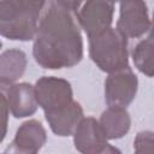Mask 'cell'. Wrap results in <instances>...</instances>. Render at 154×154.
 I'll return each mask as SVG.
<instances>
[{"label": "cell", "mask_w": 154, "mask_h": 154, "mask_svg": "<svg viewBox=\"0 0 154 154\" xmlns=\"http://www.w3.org/2000/svg\"><path fill=\"white\" fill-rule=\"evenodd\" d=\"M47 141V132L42 123L29 119L19 125L13 141L2 154H37Z\"/></svg>", "instance_id": "8"}, {"label": "cell", "mask_w": 154, "mask_h": 154, "mask_svg": "<svg viewBox=\"0 0 154 154\" xmlns=\"http://www.w3.org/2000/svg\"><path fill=\"white\" fill-rule=\"evenodd\" d=\"M6 96L10 113L17 119L32 116L38 107L34 85L30 83L22 82L7 87Z\"/></svg>", "instance_id": "10"}, {"label": "cell", "mask_w": 154, "mask_h": 154, "mask_svg": "<svg viewBox=\"0 0 154 154\" xmlns=\"http://www.w3.org/2000/svg\"><path fill=\"white\" fill-rule=\"evenodd\" d=\"M37 105L46 112H52L70 105L73 101V91L69 81L55 76H42L35 85Z\"/></svg>", "instance_id": "4"}, {"label": "cell", "mask_w": 154, "mask_h": 154, "mask_svg": "<svg viewBox=\"0 0 154 154\" xmlns=\"http://www.w3.org/2000/svg\"><path fill=\"white\" fill-rule=\"evenodd\" d=\"M99 154H123L122 150L114 146H111V144H107Z\"/></svg>", "instance_id": "17"}, {"label": "cell", "mask_w": 154, "mask_h": 154, "mask_svg": "<svg viewBox=\"0 0 154 154\" xmlns=\"http://www.w3.org/2000/svg\"><path fill=\"white\" fill-rule=\"evenodd\" d=\"M79 1H46L32 43L35 61L47 70L70 69L83 58V40L77 19Z\"/></svg>", "instance_id": "1"}, {"label": "cell", "mask_w": 154, "mask_h": 154, "mask_svg": "<svg viewBox=\"0 0 154 154\" xmlns=\"http://www.w3.org/2000/svg\"><path fill=\"white\" fill-rule=\"evenodd\" d=\"M126 38H138L152 31V20L144 1H122L116 26Z\"/></svg>", "instance_id": "5"}, {"label": "cell", "mask_w": 154, "mask_h": 154, "mask_svg": "<svg viewBox=\"0 0 154 154\" xmlns=\"http://www.w3.org/2000/svg\"><path fill=\"white\" fill-rule=\"evenodd\" d=\"M45 118L51 130L57 136L66 137L73 135L77 125L84 118V116L81 103L73 100L70 105L63 108L52 112H46Z\"/></svg>", "instance_id": "11"}, {"label": "cell", "mask_w": 154, "mask_h": 154, "mask_svg": "<svg viewBox=\"0 0 154 154\" xmlns=\"http://www.w3.org/2000/svg\"><path fill=\"white\" fill-rule=\"evenodd\" d=\"M1 47H2V42L0 41V49H1Z\"/></svg>", "instance_id": "18"}, {"label": "cell", "mask_w": 154, "mask_h": 154, "mask_svg": "<svg viewBox=\"0 0 154 154\" xmlns=\"http://www.w3.org/2000/svg\"><path fill=\"white\" fill-rule=\"evenodd\" d=\"M107 140H119L124 137L131 128V117L126 108L108 106L97 120Z\"/></svg>", "instance_id": "12"}, {"label": "cell", "mask_w": 154, "mask_h": 154, "mask_svg": "<svg viewBox=\"0 0 154 154\" xmlns=\"http://www.w3.org/2000/svg\"><path fill=\"white\" fill-rule=\"evenodd\" d=\"M28 64L26 54L18 48L6 49L0 54V84L10 87L25 72Z\"/></svg>", "instance_id": "13"}, {"label": "cell", "mask_w": 154, "mask_h": 154, "mask_svg": "<svg viewBox=\"0 0 154 154\" xmlns=\"http://www.w3.org/2000/svg\"><path fill=\"white\" fill-rule=\"evenodd\" d=\"M46 1L0 0V35L12 41H31Z\"/></svg>", "instance_id": "2"}, {"label": "cell", "mask_w": 154, "mask_h": 154, "mask_svg": "<svg viewBox=\"0 0 154 154\" xmlns=\"http://www.w3.org/2000/svg\"><path fill=\"white\" fill-rule=\"evenodd\" d=\"M6 90H7V87L0 84V143L6 137L7 124H8V116H10Z\"/></svg>", "instance_id": "16"}, {"label": "cell", "mask_w": 154, "mask_h": 154, "mask_svg": "<svg viewBox=\"0 0 154 154\" xmlns=\"http://www.w3.org/2000/svg\"><path fill=\"white\" fill-rule=\"evenodd\" d=\"M72 136L75 148L81 154H99L108 144L99 122L94 117H84Z\"/></svg>", "instance_id": "9"}, {"label": "cell", "mask_w": 154, "mask_h": 154, "mask_svg": "<svg viewBox=\"0 0 154 154\" xmlns=\"http://www.w3.org/2000/svg\"><path fill=\"white\" fill-rule=\"evenodd\" d=\"M134 154H154V134L150 130L140 131L134 140Z\"/></svg>", "instance_id": "15"}, {"label": "cell", "mask_w": 154, "mask_h": 154, "mask_svg": "<svg viewBox=\"0 0 154 154\" xmlns=\"http://www.w3.org/2000/svg\"><path fill=\"white\" fill-rule=\"evenodd\" d=\"M89 57L103 72L122 70L129 66L128 38L117 28L111 26L89 37Z\"/></svg>", "instance_id": "3"}, {"label": "cell", "mask_w": 154, "mask_h": 154, "mask_svg": "<svg viewBox=\"0 0 154 154\" xmlns=\"http://www.w3.org/2000/svg\"><path fill=\"white\" fill-rule=\"evenodd\" d=\"M138 78L130 66L108 73L105 81V100L108 106L126 108L136 97Z\"/></svg>", "instance_id": "6"}, {"label": "cell", "mask_w": 154, "mask_h": 154, "mask_svg": "<svg viewBox=\"0 0 154 154\" xmlns=\"http://www.w3.org/2000/svg\"><path fill=\"white\" fill-rule=\"evenodd\" d=\"M114 14V2L91 0L81 2L77 10V19L81 29L88 38L111 28Z\"/></svg>", "instance_id": "7"}, {"label": "cell", "mask_w": 154, "mask_h": 154, "mask_svg": "<svg viewBox=\"0 0 154 154\" xmlns=\"http://www.w3.org/2000/svg\"><path fill=\"white\" fill-rule=\"evenodd\" d=\"M153 35L152 31L146 38H142L132 49L131 57L135 64V67L147 77H153L154 75V64H153Z\"/></svg>", "instance_id": "14"}]
</instances>
